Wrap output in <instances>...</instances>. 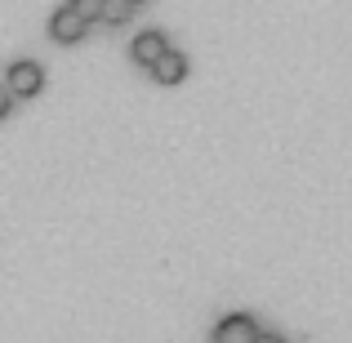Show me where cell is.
I'll list each match as a JSON object with an SVG mask.
<instances>
[{
  "instance_id": "6da1fadb",
  "label": "cell",
  "mask_w": 352,
  "mask_h": 343,
  "mask_svg": "<svg viewBox=\"0 0 352 343\" xmlns=\"http://www.w3.org/2000/svg\"><path fill=\"white\" fill-rule=\"evenodd\" d=\"M41 85H45V67L36 58L9 63V80H5L9 98H32V94H41Z\"/></svg>"
},
{
  "instance_id": "7a4b0ae2",
  "label": "cell",
  "mask_w": 352,
  "mask_h": 343,
  "mask_svg": "<svg viewBox=\"0 0 352 343\" xmlns=\"http://www.w3.org/2000/svg\"><path fill=\"white\" fill-rule=\"evenodd\" d=\"M165 54H170V36L165 32H138L134 41H129V58H134L138 67H147V71H152Z\"/></svg>"
},
{
  "instance_id": "3957f363",
  "label": "cell",
  "mask_w": 352,
  "mask_h": 343,
  "mask_svg": "<svg viewBox=\"0 0 352 343\" xmlns=\"http://www.w3.org/2000/svg\"><path fill=\"white\" fill-rule=\"evenodd\" d=\"M258 339V321L250 312H228L214 326V343H254Z\"/></svg>"
},
{
  "instance_id": "277c9868",
  "label": "cell",
  "mask_w": 352,
  "mask_h": 343,
  "mask_svg": "<svg viewBox=\"0 0 352 343\" xmlns=\"http://www.w3.org/2000/svg\"><path fill=\"white\" fill-rule=\"evenodd\" d=\"M85 32H89V27L76 18V9H72V5H58V9L50 14V36H54L58 45H76V41H85Z\"/></svg>"
},
{
  "instance_id": "5b68a950",
  "label": "cell",
  "mask_w": 352,
  "mask_h": 343,
  "mask_svg": "<svg viewBox=\"0 0 352 343\" xmlns=\"http://www.w3.org/2000/svg\"><path fill=\"white\" fill-rule=\"evenodd\" d=\"M152 80H161V85H179V80H188V54L170 49L161 63L152 67Z\"/></svg>"
},
{
  "instance_id": "8992f818",
  "label": "cell",
  "mask_w": 352,
  "mask_h": 343,
  "mask_svg": "<svg viewBox=\"0 0 352 343\" xmlns=\"http://www.w3.org/2000/svg\"><path fill=\"white\" fill-rule=\"evenodd\" d=\"M134 14H138V0H103V9H98L103 23H129Z\"/></svg>"
},
{
  "instance_id": "52a82bcc",
  "label": "cell",
  "mask_w": 352,
  "mask_h": 343,
  "mask_svg": "<svg viewBox=\"0 0 352 343\" xmlns=\"http://www.w3.org/2000/svg\"><path fill=\"white\" fill-rule=\"evenodd\" d=\"M9 107H14V98H9V89H5V85H0V120L9 116Z\"/></svg>"
},
{
  "instance_id": "ba28073f",
  "label": "cell",
  "mask_w": 352,
  "mask_h": 343,
  "mask_svg": "<svg viewBox=\"0 0 352 343\" xmlns=\"http://www.w3.org/2000/svg\"><path fill=\"white\" fill-rule=\"evenodd\" d=\"M254 343H285V339L276 335V330H258V339H254Z\"/></svg>"
}]
</instances>
